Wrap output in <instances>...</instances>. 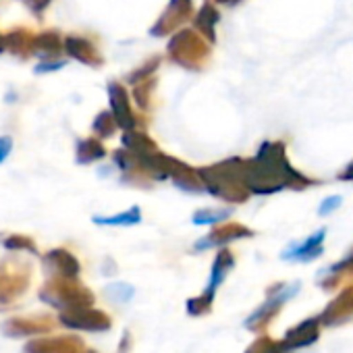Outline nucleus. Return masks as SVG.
Instances as JSON below:
<instances>
[{"label": "nucleus", "mask_w": 353, "mask_h": 353, "mask_svg": "<svg viewBox=\"0 0 353 353\" xmlns=\"http://www.w3.org/2000/svg\"><path fill=\"white\" fill-rule=\"evenodd\" d=\"M40 299L46 303L61 307V310H73V307H85L92 301V295L85 289H79L73 283H61V281H50L42 291Z\"/></svg>", "instance_id": "1"}, {"label": "nucleus", "mask_w": 353, "mask_h": 353, "mask_svg": "<svg viewBox=\"0 0 353 353\" xmlns=\"http://www.w3.org/2000/svg\"><path fill=\"white\" fill-rule=\"evenodd\" d=\"M30 285V272L11 264H0V301L9 303L17 299Z\"/></svg>", "instance_id": "2"}, {"label": "nucleus", "mask_w": 353, "mask_h": 353, "mask_svg": "<svg viewBox=\"0 0 353 353\" xmlns=\"http://www.w3.org/2000/svg\"><path fill=\"white\" fill-rule=\"evenodd\" d=\"M61 322L71 328H85V330H104L108 328V318L100 312L88 307H73L61 314Z\"/></svg>", "instance_id": "3"}, {"label": "nucleus", "mask_w": 353, "mask_h": 353, "mask_svg": "<svg viewBox=\"0 0 353 353\" xmlns=\"http://www.w3.org/2000/svg\"><path fill=\"white\" fill-rule=\"evenodd\" d=\"M52 318L48 316H30V318H11L5 322L3 330L9 336H30V334H42L52 330Z\"/></svg>", "instance_id": "4"}, {"label": "nucleus", "mask_w": 353, "mask_h": 353, "mask_svg": "<svg viewBox=\"0 0 353 353\" xmlns=\"http://www.w3.org/2000/svg\"><path fill=\"white\" fill-rule=\"evenodd\" d=\"M81 349V341L73 336L63 339H46V341H32L26 345L23 353H77Z\"/></svg>", "instance_id": "5"}, {"label": "nucleus", "mask_w": 353, "mask_h": 353, "mask_svg": "<svg viewBox=\"0 0 353 353\" xmlns=\"http://www.w3.org/2000/svg\"><path fill=\"white\" fill-rule=\"evenodd\" d=\"M44 262H46L59 276H63V279H71V276H75V274L79 272L77 260H75L71 254H67L65 250H54V252H50V254L44 258Z\"/></svg>", "instance_id": "6"}, {"label": "nucleus", "mask_w": 353, "mask_h": 353, "mask_svg": "<svg viewBox=\"0 0 353 353\" xmlns=\"http://www.w3.org/2000/svg\"><path fill=\"white\" fill-rule=\"evenodd\" d=\"M32 34H28V32H13V34H9V38L5 40L7 42V46L13 50V52H17V54H21V52H36V38H30Z\"/></svg>", "instance_id": "7"}, {"label": "nucleus", "mask_w": 353, "mask_h": 353, "mask_svg": "<svg viewBox=\"0 0 353 353\" xmlns=\"http://www.w3.org/2000/svg\"><path fill=\"white\" fill-rule=\"evenodd\" d=\"M94 223H98V225H133V223H139V210L137 208H131L129 212L119 214V216H112V219H100V216H96Z\"/></svg>", "instance_id": "8"}, {"label": "nucleus", "mask_w": 353, "mask_h": 353, "mask_svg": "<svg viewBox=\"0 0 353 353\" xmlns=\"http://www.w3.org/2000/svg\"><path fill=\"white\" fill-rule=\"evenodd\" d=\"M3 245H5L7 250H28V252H32V254H38L36 243H34L30 237H26V235H11V237H7V239L3 241Z\"/></svg>", "instance_id": "9"}, {"label": "nucleus", "mask_w": 353, "mask_h": 353, "mask_svg": "<svg viewBox=\"0 0 353 353\" xmlns=\"http://www.w3.org/2000/svg\"><path fill=\"white\" fill-rule=\"evenodd\" d=\"M44 48V50H57L59 48V40L57 34H42L40 38H36V50Z\"/></svg>", "instance_id": "10"}, {"label": "nucleus", "mask_w": 353, "mask_h": 353, "mask_svg": "<svg viewBox=\"0 0 353 353\" xmlns=\"http://www.w3.org/2000/svg\"><path fill=\"white\" fill-rule=\"evenodd\" d=\"M13 150V139L11 137H0V164H3Z\"/></svg>", "instance_id": "11"}, {"label": "nucleus", "mask_w": 353, "mask_h": 353, "mask_svg": "<svg viewBox=\"0 0 353 353\" xmlns=\"http://www.w3.org/2000/svg\"><path fill=\"white\" fill-rule=\"evenodd\" d=\"M48 3H50V0H28V7L34 13H40V11H44L48 7Z\"/></svg>", "instance_id": "12"}, {"label": "nucleus", "mask_w": 353, "mask_h": 353, "mask_svg": "<svg viewBox=\"0 0 353 353\" xmlns=\"http://www.w3.org/2000/svg\"><path fill=\"white\" fill-rule=\"evenodd\" d=\"M5 46H7V42H5V38H3V36H0V52L5 50Z\"/></svg>", "instance_id": "13"}]
</instances>
